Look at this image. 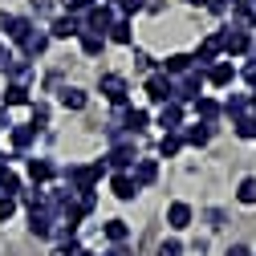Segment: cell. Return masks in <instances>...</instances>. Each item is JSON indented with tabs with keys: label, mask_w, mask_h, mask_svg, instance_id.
I'll list each match as a JSON object with an SVG mask.
<instances>
[{
	"label": "cell",
	"mask_w": 256,
	"mask_h": 256,
	"mask_svg": "<svg viewBox=\"0 0 256 256\" xmlns=\"http://www.w3.org/2000/svg\"><path fill=\"white\" fill-rule=\"evenodd\" d=\"M204 70H187L179 82H171V102H196V98H204Z\"/></svg>",
	"instance_id": "6da1fadb"
},
{
	"label": "cell",
	"mask_w": 256,
	"mask_h": 256,
	"mask_svg": "<svg viewBox=\"0 0 256 256\" xmlns=\"http://www.w3.org/2000/svg\"><path fill=\"white\" fill-rule=\"evenodd\" d=\"M216 45L220 53H248V33L244 28H224V33H216Z\"/></svg>",
	"instance_id": "7a4b0ae2"
},
{
	"label": "cell",
	"mask_w": 256,
	"mask_h": 256,
	"mask_svg": "<svg viewBox=\"0 0 256 256\" xmlns=\"http://www.w3.org/2000/svg\"><path fill=\"white\" fill-rule=\"evenodd\" d=\"M102 94H106L110 106H126V94H130V86H126V78H118V74H106V78H102Z\"/></svg>",
	"instance_id": "3957f363"
},
{
	"label": "cell",
	"mask_w": 256,
	"mask_h": 256,
	"mask_svg": "<svg viewBox=\"0 0 256 256\" xmlns=\"http://www.w3.org/2000/svg\"><path fill=\"white\" fill-rule=\"evenodd\" d=\"M106 163H110L114 171H126V167H134V142H130V138H118V142H114V150L106 154Z\"/></svg>",
	"instance_id": "277c9868"
},
{
	"label": "cell",
	"mask_w": 256,
	"mask_h": 256,
	"mask_svg": "<svg viewBox=\"0 0 256 256\" xmlns=\"http://www.w3.org/2000/svg\"><path fill=\"white\" fill-rule=\"evenodd\" d=\"M114 20H118V16H114V8H110V4H94V8L86 12V24H90V33H102V37H106V28H110Z\"/></svg>",
	"instance_id": "5b68a950"
},
{
	"label": "cell",
	"mask_w": 256,
	"mask_h": 256,
	"mask_svg": "<svg viewBox=\"0 0 256 256\" xmlns=\"http://www.w3.org/2000/svg\"><path fill=\"white\" fill-rule=\"evenodd\" d=\"M146 98L158 102V106L171 102V78H167V74H150V78H146Z\"/></svg>",
	"instance_id": "8992f818"
},
{
	"label": "cell",
	"mask_w": 256,
	"mask_h": 256,
	"mask_svg": "<svg viewBox=\"0 0 256 256\" xmlns=\"http://www.w3.org/2000/svg\"><path fill=\"white\" fill-rule=\"evenodd\" d=\"M134 187L142 191V187H150L154 179H158V163H154V158H134Z\"/></svg>",
	"instance_id": "52a82bcc"
},
{
	"label": "cell",
	"mask_w": 256,
	"mask_h": 256,
	"mask_svg": "<svg viewBox=\"0 0 256 256\" xmlns=\"http://www.w3.org/2000/svg\"><path fill=\"white\" fill-rule=\"evenodd\" d=\"M158 126H163L167 134H175L183 126V106L179 102H163V110H158Z\"/></svg>",
	"instance_id": "ba28073f"
},
{
	"label": "cell",
	"mask_w": 256,
	"mask_h": 256,
	"mask_svg": "<svg viewBox=\"0 0 256 256\" xmlns=\"http://www.w3.org/2000/svg\"><path fill=\"white\" fill-rule=\"evenodd\" d=\"M28 232H33V236H49V232H53V212L28 208Z\"/></svg>",
	"instance_id": "9c48e42d"
},
{
	"label": "cell",
	"mask_w": 256,
	"mask_h": 256,
	"mask_svg": "<svg viewBox=\"0 0 256 256\" xmlns=\"http://www.w3.org/2000/svg\"><path fill=\"white\" fill-rule=\"evenodd\" d=\"M187 70H196V61H191V53H171L167 61H163V74L175 82V78H183Z\"/></svg>",
	"instance_id": "30bf717a"
},
{
	"label": "cell",
	"mask_w": 256,
	"mask_h": 256,
	"mask_svg": "<svg viewBox=\"0 0 256 256\" xmlns=\"http://www.w3.org/2000/svg\"><path fill=\"white\" fill-rule=\"evenodd\" d=\"M82 33V24L74 20V16H57L53 24H49V37H57V41H70V37H78Z\"/></svg>",
	"instance_id": "8fae6325"
},
{
	"label": "cell",
	"mask_w": 256,
	"mask_h": 256,
	"mask_svg": "<svg viewBox=\"0 0 256 256\" xmlns=\"http://www.w3.org/2000/svg\"><path fill=\"white\" fill-rule=\"evenodd\" d=\"M212 86H232V78H236V70L228 66V61H212L208 66V74H204Z\"/></svg>",
	"instance_id": "7c38bea8"
},
{
	"label": "cell",
	"mask_w": 256,
	"mask_h": 256,
	"mask_svg": "<svg viewBox=\"0 0 256 256\" xmlns=\"http://www.w3.org/2000/svg\"><path fill=\"white\" fill-rule=\"evenodd\" d=\"M49 41H53L49 33H37V28H33V33H28V37L20 41V49H24V57H41V53L49 49Z\"/></svg>",
	"instance_id": "4fadbf2b"
},
{
	"label": "cell",
	"mask_w": 256,
	"mask_h": 256,
	"mask_svg": "<svg viewBox=\"0 0 256 256\" xmlns=\"http://www.w3.org/2000/svg\"><path fill=\"white\" fill-rule=\"evenodd\" d=\"M212 134H216V126H208V122H196V126H187L183 142H191V146H208V142H212Z\"/></svg>",
	"instance_id": "5bb4252c"
},
{
	"label": "cell",
	"mask_w": 256,
	"mask_h": 256,
	"mask_svg": "<svg viewBox=\"0 0 256 256\" xmlns=\"http://www.w3.org/2000/svg\"><path fill=\"white\" fill-rule=\"evenodd\" d=\"M57 175V167L49 163V158H28V179H33V183H49Z\"/></svg>",
	"instance_id": "9a60e30c"
},
{
	"label": "cell",
	"mask_w": 256,
	"mask_h": 256,
	"mask_svg": "<svg viewBox=\"0 0 256 256\" xmlns=\"http://www.w3.org/2000/svg\"><path fill=\"white\" fill-rule=\"evenodd\" d=\"M16 196H20V179H16V171L0 167V200H16Z\"/></svg>",
	"instance_id": "2e32d148"
},
{
	"label": "cell",
	"mask_w": 256,
	"mask_h": 256,
	"mask_svg": "<svg viewBox=\"0 0 256 256\" xmlns=\"http://www.w3.org/2000/svg\"><path fill=\"white\" fill-rule=\"evenodd\" d=\"M106 37H110L114 45H130V41H134V33H130V20H126V16H118V20L106 28Z\"/></svg>",
	"instance_id": "e0dca14e"
},
{
	"label": "cell",
	"mask_w": 256,
	"mask_h": 256,
	"mask_svg": "<svg viewBox=\"0 0 256 256\" xmlns=\"http://www.w3.org/2000/svg\"><path fill=\"white\" fill-rule=\"evenodd\" d=\"M167 224H171L175 232H183L187 224H191V204H171L167 208Z\"/></svg>",
	"instance_id": "ac0fdd59"
},
{
	"label": "cell",
	"mask_w": 256,
	"mask_h": 256,
	"mask_svg": "<svg viewBox=\"0 0 256 256\" xmlns=\"http://www.w3.org/2000/svg\"><path fill=\"white\" fill-rule=\"evenodd\" d=\"M78 37H82V53H86V57H98V53L106 49V37H102V33H90V28H82Z\"/></svg>",
	"instance_id": "d6986e66"
},
{
	"label": "cell",
	"mask_w": 256,
	"mask_h": 256,
	"mask_svg": "<svg viewBox=\"0 0 256 256\" xmlns=\"http://www.w3.org/2000/svg\"><path fill=\"white\" fill-rule=\"evenodd\" d=\"M118 122H122V126H126V130H130V134H138V130H146L150 114H146V110H126V114H122Z\"/></svg>",
	"instance_id": "ffe728a7"
},
{
	"label": "cell",
	"mask_w": 256,
	"mask_h": 256,
	"mask_svg": "<svg viewBox=\"0 0 256 256\" xmlns=\"http://www.w3.org/2000/svg\"><path fill=\"white\" fill-rule=\"evenodd\" d=\"M196 114H200L208 126H216V118H220L224 110H220V102H216V98H196Z\"/></svg>",
	"instance_id": "44dd1931"
},
{
	"label": "cell",
	"mask_w": 256,
	"mask_h": 256,
	"mask_svg": "<svg viewBox=\"0 0 256 256\" xmlns=\"http://www.w3.org/2000/svg\"><path fill=\"white\" fill-rule=\"evenodd\" d=\"M216 57H220V45H216V37H208V41H204V45L196 49V57H191V61H200L196 70H204V66H212Z\"/></svg>",
	"instance_id": "7402d4cb"
},
{
	"label": "cell",
	"mask_w": 256,
	"mask_h": 256,
	"mask_svg": "<svg viewBox=\"0 0 256 256\" xmlns=\"http://www.w3.org/2000/svg\"><path fill=\"white\" fill-rule=\"evenodd\" d=\"M0 106H28V86H8L4 90V98H0Z\"/></svg>",
	"instance_id": "603a6c76"
},
{
	"label": "cell",
	"mask_w": 256,
	"mask_h": 256,
	"mask_svg": "<svg viewBox=\"0 0 256 256\" xmlns=\"http://www.w3.org/2000/svg\"><path fill=\"white\" fill-rule=\"evenodd\" d=\"M106 240L110 244H126V236H130V228H126V220H106Z\"/></svg>",
	"instance_id": "cb8c5ba5"
},
{
	"label": "cell",
	"mask_w": 256,
	"mask_h": 256,
	"mask_svg": "<svg viewBox=\"0 0 256 256\" xmlns=\"http://www.w3.org/2000/svg\"><path fill=\"white\" fill-rule=\"evenodd\" d=\"M110 187H114V196H118V200H134V196H138V187H134V179H130V175H114V183H110Z\"/></svg>",
	"instance_id": "d4e9b609"
},
{
	"label": "cell",
	"mask_w": 256,
	"mask_h": 256,
	"mask_svg": "<svg viewBox=\"0 0 256 256\" xmlns=\"http://www.w3.org/2000/svg\"><path fill=\"white\" fill-rule=\"evenodd\" d=\"M61 106H66V110H82V106H86V90L66 86V90H61Z\"/></svg>",
	"instance_id": "484cf974"
},
{
	"label": "cell",
	"mask_w": 256,
	"mask_h": 256,
	"mask_svg": "<svg viewBox=\"0 0 256 256\" xmlns=\"http://www.w3.org/2000/svg\"><path fill=\"white\" fill-rule=\"evenodd\" d=\"M33 142H37V130H33V126H12V146H16V150H28Z\"/></svg>",
	"instance_id": "4316f807"
},
{
	"label": "cell",
	"mask_w": 256,
	"mask_h": 256,
	"mask_svg": "<svg viewBox=\"0 0 256 256\" xmlns=\"http://www.w3.org/2000/svg\"><path fill=\"white\" fill-rule=\"evenodd\" d=\"M220 110L228 114V118H244V114H248V98H244V94H232V98L224 102Z\"/></svg>",
	"instance_id": "83f0119b"
},
{
	"label": "cell",
	"mask_w": 256,
	"mask_h": 256,
	"mask_svg": "<svg viewBox=\"0 0 256 256\" xmlns=\"http://www.w3.org/2000/svg\"><path fill=\"white\" fill-rule=\"evenodd\" d=\"M28 33H33V20H28V16H12V24H8V37H12L16 45H20V41H24Z\"/></svg>",
	"instance_id": "f1b7e54d"
},
{
	"label": "cell",
	"mask_w": 256,
	"mask_h": 256,
	"mask_svg": "<svg viewBox=\"0 0 256 256\" xmlns=\"http://www.w3.org/2000/svg\"><path fill=\"white\" fill-rule=\"evenodd\" d=\"M183 150V138L179 134H163V142H158V154H163V158H175Z\"/></svg>",
	"instance_id": "f546056e"
},
{
	"label": "cell",
	"mask_w": 256,
	"mask_h": 256,
	"mask_svg": "<svg viewBox=\"0 0 256 256\" xmlns=\"http://www.w3.org/2000/svg\"><path fill=\"white\" fill-rule=\"evenodd\" d=\"M236 200H240V204H248V208L256 204V179H240V187H236Z\"/></svg>",
	"instance_id": "4dcf8cb0"
},
{
	"label": "cell",
	"mask_w": 256,
	"mask_h": 256,
	"mask_svg": "<svg viewBox=\"0 0 256 256\" xmlns=\"http://www.w3.org/2000/svg\"><path fill=\"white\" fill-rule=\"evenodd\" d=\"M236 134H240V138H256V114L236 118Z\"/></svg>",
	"instance_id": "1f68e13d"
},
{
	"label": "cell",
	"mask_w": 256,
	"mask_h": 256,
	"mask_svg": "<svg viewBox=\"0 0 256 256\" xmlns=\"http://www.w3.org/2000/svg\"><path fill=\"white\" fill-rule=\"evenodd\" d=\"M45 122H49V106L45 102H33V130H41Z\"/></svg>",
	"instance_id": "d6a6232c"
},
{
	"label": "cell",
	"mask_w": 256,
	"mask_h": 256,
	"mask_svg": "<svg viewBox=\"0 0 256 256\" xmlns=\"http://www.w3.org/2000/svg\"><path fill=\"white\" fill-rule=\"evenodd\" d=\"M61 4H66V12L74 16V12H90V8H94V0H61Z\"/></svg>",
	"instance_id": "836d02e7"
},
{
	"label": "cell",
	"mask_w": 256,
	"mask_h": 256,
	"mask_svg": "<svg viewBox=\"0 0 256 256\" xmlns=\"http://www.w3.org/2000/svg\"><path fill=\"white\" fill-rule=\"evenodd\" d=\"M78 248H82L78 240H61V244L53 248V256H78Z\"/></svg>",
	"instance_id": "e575fe53"
},
{
	"label": "cell",
	"mask_w": 256,
	"mask_h": 256,
	"mask_svg": "<svg viewBox=\"0 0 256 256\" xmlns=\"http://www.w3.org/2000/svg\"><path fill=\"white\" fill-rule=\"evenodd\" d=\"M142 4H146V0H118L122 16H134V12H142Z\"/></svg>",
	"instance_id": "d590c367"
},
{
	"label": "cell",
	"mask_w": 256,
	"mask_h": 256,
	"mask_svg": "<svg viewBox=\"0 0 256 256\" xmlns=\"http://www.w3.org/2000/svg\"><path fill=\"white\" fill-rule=\"evenodd\" d=\"M158 256H183V244L179 240H163L158 244Z\"/></svg>",
	"instance_id": "8d00e7d4"
},
{
	"label": "cell",
	"mask_w": 256,
	"mask_h": 256,
	"mask_svg": "<svg viewBox=\"0 0 256 256\" xmlns=\"http://www.w3.org/2000/svg\"><path fill=\"white\" fill-rule=\"evenodd\" d=\"M204 4H208V12L220 16V12H228V8H232V0H204Z\"/></svg>",
	"instance_id": "74e56055"
},
{
	"label": "cell",
	"mask_w": 256,
	"mask_h": 256,
	"mask_svg": "<svg viewBox=\"0 0 256 256\" xmlns=\"http://www.w3.org/2000/svg\"><path fill=\"white\" fill-rule=\"evenodd\" d=\"M12 212H16V200H0V224H8Z\"/></svg>",
	"instance_id": "f35d334b"
},
{
	"label": "cell",
	"mask_w": 256,
	"mask_h": 256,
	"mask_svg": "<svg viewBox=\"0 0 256 256\" xmlns=\"http://www.w3.org/2000/svg\"><path fill=\"white\" fill-rule=\"evenodd\" d=\"M240 74H244V82H248V86H256V57H252V61H248V66H244V70H240Z\"/></svg>",
	"instance_id": "ab89813d"
},
{
	"label": "cell",
	"mask_w": 256,
	"mask_h": 256,
	"mask_svg": "<svg viewBox=\"0 0 256 256\" xmlns=\"http://www.w3.org/2000/svg\"><path fill=\"white\" fill-rule=\"evenodd\" d=\"M224 256H252V252H248L244 244H232V248H228V252H224Z\"/></svg>",
	"instance_id": "60d3db41"
},
{
	"label": "cell",
	"mask_w": 256,
	"mask_h": 256,
	"mask_svg": "<svg viewBox=\"0 0 256 256\" xmlns=\"http://www.w3.org/2000/svg\"><path fill=\"white\" fill-rule=\"evenodd\" d=\"M106 256H130V248H122V244H114V248H110Z\"/></svg>",
	"instance_id": "b9f144b4"
},
{
	"label": "cell",
	"mask_w": 256,
	"mask_h": 256,
	"mask_svg": "<svg viewBox=\"0 0 256 256\" xmlns=\"http://www.w3.org/2000/svg\"><path fill=\"white\" fill-rule=\"evenodd\" d=\"M8 24H12V16H8V12H0V33H8Z\"/></svg>",
	"instance_id": "7bdbcfd3"
},
{
	"label": "cell",
	"mask_w": 256,
	"mask_h": 256,
	"mask_svg": "<svg viewBox=\"0 0 256 256\" xmlns=\"http://www.w3.org/2000/svg\"><path fill=\"white\" fill-rule=\"evenodd\" d=\"M8 61H12V57L4 53V45H0V70H8Z\"/></svg>",
	"instance_id": "ee69618b"
},
{
	"label": "cell",
	"mask_w": 256,
	"mask_h": 256,
	"mask_svg": "<svg viewBox=\"0 0 256 256\" xmlns=\"http://www.w3.org/2000/svg\"><path fill=\"white\" fill-rule=\"evenodd\" d=\"M248 110H252V114H256V94H252V98H248Z\"/></svg>",
	"instance_id": "f6af8a7d"
},
{
	"label": "cell",
	"mask_w": 256,
	"mask_h": 256,
	"mask_svg": "<svg viewBox=\"0 0 256 256\" xmlns=\"http://www.w3.org/2000/svg\"><path fill=\"white\" fill-rule=\"evenodd\" d=\"M78 256H94V252H90V248H78Z\"/></svg>",
	"instance_id": "bcb514c9"
},
{
	"label": "cell",
	"mask_w": 256,
	"mask_h": 256,
	"mask_svg": "<svg viewBox=\"0 0 256 256\" xmlns=\"http://www.w3.org/2000/svg\"><path fill=\"white\" fill-rule=\"evenodd\" d=\"M232 4H252V0H232Z\"/></svg>",
	"instance_id": "7dc6e473"
},
{
	"label": "cell",
	"mask_w": 256,
	"mask_h": 256,
	"mask_svg": "<svg viewBox=\"0 0 256 256\" xmlns=\"http://www.w3.org/2000/svg\"><path fill=\"white\" fill-rule=\"evenodd\" d=\"M187 4H204V0H187Z\"/></svg>",
	"instance_id": "c3c4849f"
}]
</instances>
